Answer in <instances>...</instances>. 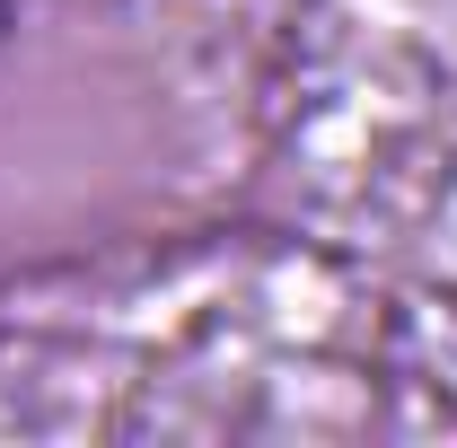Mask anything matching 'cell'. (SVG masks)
<instances>
[{"label":"cell","instance_id":"1","mask_svg":"<svg viewBox=\"0 0 457 448\" xmlns=\"http://www.w3.org/2000/svg\"><path fill=\"white\" fill-rule=\"evenodd\" d=\"M18 9H27V0H0V45L18 36Z\"/></svg>","mask_w":457,"mask_h":448}]
</instances>
